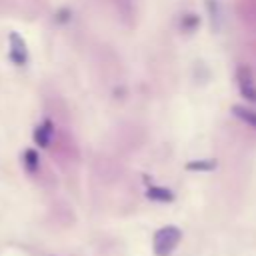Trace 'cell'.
Returning <instances> with one entry per match:
<instances>
[{"instance_id":"cell-1","label":"cell","mask_w":256,"mask_h":256,"mask_svg":"<svg viewBox=\"0 0 256 256\" xmlns=\"http://www.w3.org/2000/svg\"><path fill=\"white\" fill-rule=\"evenodd\" d=\"M182 232L176 226H164L154 234V254L156 256H168L176 244L180 242Z\"/></svg>"},{"instance_id":"cell-2","label":"cell","mask_w":256,"mask_h":256,"mask_svg":"<svg viewBox=\"0 0 256 256\" xmlns=\"http://www.w3.org/2000/svg\"><path fill=\"white\" fill-rule=\"evenodd\" d=\"M8 42H10L8 60H10L14 66H26V64H28V48H26L24 38H22L18 32H10Z\"/></svg>"},{"instance_id":"cell-3","label":"cell","mask_w":256,"mask_h":256,"mask_svg":"<svg viewBox=\"0 0 256 256\" xmlns=\"http://www.w3.org/2000/svg\"><path fill=\"white\" fill-rule=\"evenodd\" d=\"M52 134H54V124L52 120H44L42 124H38L34 128V142L40 146V148H48L50 146V140H52Z\"/></svg>"},{"instance_id":"cell-4","label":"cell","mask_w":256,"mask_h":256,"mask_svg":"<svg viewBox=\"0 0 256 256\" xmlns=\"http://www.w3.org/2000/svg\"><path fill=\"white\" fill-rule=\"evenodd\" d=\"M238 82H240V92L248 98V100H252V102H256V88L252 86V76H250V72L246 70V68H242L240 72H238Z\"/></svg>"},{"instance_id":"cell-5","label":"cell","mask_w":256,"mask_h":256,"mask_svg":"<svg viewBox=\"0 0 256 256\" xmlns=\"http://www.w3.org/2000/svg\"><path fill=\"white\" fill-rule=\"evenodd\" d=\"M24 168L30 172V174H34L36 170H38V166H40V158H38V152L34 150V148H28V150H24Z\"/></svg>"},{"instance_id":"cell-6","label":"cell","mask_w":256,"mask_h":256,"mask_svg":"<svg viewBox=\"0 0 256 256\" xmlns=\"http://www.w3.org/2000/svg\"><path fill=\"white\" fill-rule=\"evenodd\" d=\"M148 198L150 200H162V202H170L174 196H172V192L168 190V188H158V186H152V188H148Z\"/></svg>"},{"instance_id":"cell-7","label":"cell","mask_w":256,"mask_h":256,"mask_svg":"<svg viewBox=\"0 0 256 256\" xmlns=\"http://www.w3.org/2000/svg\"><path fill=\"white\" fill-rule=\"evenodd\" d=\"M232 110H234V114L240 120H244L246 124H250L252 128H256V112L254 110H248V108H242V106H234Z\"/></svg>"},{"instance_id":"cell-8","label":"cell","mask_w":256,"mask_h":256,"mask_svg":"<svg viewBox=\"0 0 256 256\" xmlns=\"http://www.w3.org/2000/svg\"><path fill=\"white\" fill-rule=\"evenodd\" d=\"M214 166H216L214 160H210V162H208V160H202V162H190L186 168H188V170H212Z\"/></svg>"}]
</instances>
